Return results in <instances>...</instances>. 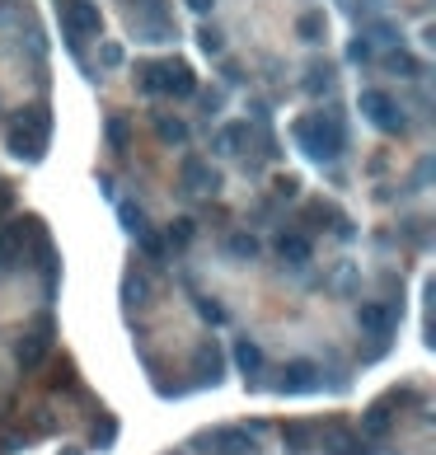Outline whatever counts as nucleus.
<instances>
[{"instance_id":"f257e3e1","label":"nucleus","mask_w":436,"mask_h":455,"mask_svg":"<svg viewBox=\"0 0 436 455\" xmlns=\"http://www.w3.org/2000/svg\"><path fill=\"white\" fill-rule=\"evenodd\" d=\"M296 141H300V151H305L310 160H338L343 155V145H347V137H343V122L338 118H324V113H310V118H300L296 122Z\"/></svg>"},{"instance_id":"f03ea898","label":"nucleus","mask_w":436,"mask_h":455,"mask_svg":"<svg viewBox=\"0 0 436 455\" xmlns=\"http://www.w3.org/2000/svg\"><path fill=\"white\" fill-rule=\"evenodd\" d=\"M43 151H47V113L33 108L28 118H20V127L10 132V155H20V160H43Z\"/></svg>"},{"instance_id":"7ed1b4c3","label":"nucleus","mask_w":436,"mask_h":455,"mask_svg":"<svg viewBox=\"0 0 436 455\" xmlns=\"http://www.w3.org/2000/svg\"><path fill=\"white\" fill-rule=\"evenodd\" d=\"M357 108H361V118H366V122H376V127H380V132H404V108H399L384 90H361Z\"/></svg>"},{"instance_id":"20e7f679","label":"nucleus","mask_w":436,"mask_h":455,"mask_svg":"<svg viewBox=\"0 0 436 455\" xmlns=\"http://www.w3.org/2000/svg\"><path fill=\"white\" fill-rule=\"evenodd\" d=\"M57 14H61V28H66V38H71V43L99 34V24H104L94 0H57Z\"/></svg>"},{"instance_id":"39448f33","label":"nucleus","mask_w":436,"mask_h":455,"mask_svg":"<svg viewBox=\"0 0 436 455\" xmlns=\"http://www.w3.org/2000/svg\"><path fill=\"white\" fill-rule=\"evenodd\" d=\"M178 188L188 192V198H216V192H221V174L211 169V160L188 155L178 165Z\"/></svg>"},{"instance_id":"423d86ee","label":"nucleus","mask_w":436,"mask_h":455,"mask_svg":"<svg viewBox=\"0 0 436 455\" xmlns=\"http://www.w3.org/2000/svg\"><path fill=\"white\" fill-rule=\"evenodd\" d=\"M258 428H221V432H207L197 436V446L211 451V455H254L258 451Z\"/></svg>"},{"instance_id":"0eeeda50","label":"nucleus","mask_w":436,"mask_h":455,"mask_svg":"<svg viewBox=\"0 0 436 455\" xmlns=\"http://www.w3.org/2000/svg\"><path fill=\"white\" fill-rule=\"evenodd\" d=\"M357 324H361V333L376 338V343H390V333L399 324V310H394V305H384V301H371V305H361V310H357Z\"/></svg>"},{"instance_id":"6e6552de","label":"nucleus","mask_w":436,"mask_h":455,"mask_svg":"<svg viewBox=\"0 0 436 455\" xmlns=\"http://www.w3.org/2000/svg\"><path fill=\"white\" fill-rule=\"evenodd\" d=\"M160 94H174V99H193L197 94V75L183 67V61H160Z\"/></svg>"},{"instance_id":"1a4fd4ad","label":"nucleus","mask_w":436,"mask_h":455,"mask_svg":"<svg viewBox=\"0 0 436 455\" xmlns=\"http://www.w3.org/2000/svg\"><path fill=\"white\" fill-rule=\"evenodd\" d=\"M221 376H226V352L216 343H202L193 352V380L197 385H221Z\"/></svg>"},{"instance_id":"9d476101","label":"nucleus","mask_w":436,"mask_h":455,"mask_svg":"<svg viewBox=\"0 0 436 455\" xmlns=\"http://www.w3.org/2000/svg\"><path fill=\"white\" fill-rule=\"evenodd\" d=\"M399 399H404V395H384V399H376L371 409L361 413V432L371 436V442H380V436L390 432V422H394V409H399Z\"/></svg>"},{"instance_id":"9b49d317","label":"nucleus","mask_w":436,"mask_h":455,"mask_svg":"<svg viewBox=\"0 0 436 455\" xmlns=\"http://www.w3.org/2000/svg\"><path fill=\"white\" fill-rule=\"evenodd\" d=\"M47 343H52V329L47 324H38L33 333H24L20 343H14V357H20V366L33 371V366H43V357H47Z\"/></svg>"},{"instance_id":"f8f14e48","label":"nucleus","mask_w":436,"mask_h":455,"mask_svg":"<svg viewBox=\"0 0 436 455\" xmlns=\"http://www.w3.org/2000/svg\"><path fill=\"white\" fill-rule=\"evenodd\" d=\"M314 385H320V366L314 362H287L281 366V389H287V395H310Z\"/></svg>"},{"instance_id":"ddd939ff","label":"nucleus","mask_w":436,"mask_h":455,"mask_svg":"<svg viewBox=\"0 0 436 455\" xmlns=\"http://www.w3.org/2000/svg\"><path fill=\"white\" fill-rule=\"evenodd\" d=\"M273 249L281 254V258H287V263H310V235L305 231H281L277 239H273Z\"/></svg>"},{"instance_id":"4468645a","label":"nucleus","mask_w":436,"mask_h":455,"mask_svg":"<svg viewBox=\"0 0 436 455\" xmlns=\"http://www.w3.org/2000/svg\"><path fill=\"white\" fill-rule=\"evenodd\" d=\"M141 38L150 43H164V38H174V24L164 20V10H160V0H150V5L141 10V28H137Z\"/></svg>"},{"instance_id":"2eb2a0df","label":"nucleus","mask_w":436,"mask_h":455,"mask_svg":"<svg viewBox=\"0 0 436 455\" xmlns=\"http://www.w3.org/2000/svg\"><path fill=\"white\" fill-rule=\"evenodd\" d=\"M234 362H240V371H244V380H258L263 376V348L258 343H234Z\"/></svg>"},{"instance_id":"dca6fc26","label":"nucleus","mask_w":436,"mask_h":455,"mask_svg":"<svg viewBox=\"0 0 436 455\" xmlns=\"http://www.w3.org/2000/svg\"><path fill=\"white\" fill-rule=\"evenodd\" d=\"M310 442H314V428H310V422H287V432H281V446H287V455L310 451Z\"/></svg>"},{"instance_id":"f3484780","label":"nucleus","mask_w":436,"mask_h":455,"mask_svg":"<svg viewBox=\"0 0 436 455\" xmlns=\"http://www.w3.org/2000/svg\"><path fill=\"white\" fill-rule=\"evenodd\" d=\"M193 235H197V221H188V216H183V221H174L170 231H164V249H174V254H183V249L193 245Z\"/></svg>"},{"instance_id":"a211bd4d","label":"nucleus","mask_w":436,"mask_h":455,"mask_svg":"<svg viewBox=\"0 0 436 455\" xmlns=\"http://www.w3.org/2000/svg\"><path fill=\"white\" fill-rule=\"evenodd\" d=\"M155 137L170 141V145H183V141H188V122L170 118V113H160V118H155Z\"/></svg>"},{"instance_id":"6ab92c4d","label":"nucleus","mask_w":436,"mask_h":455,"mask_svg":"<svg viewBox=\"0 0 436 455\" xmlns=\"http://www.w3.org/2000/svg\"><path fill=\"white\" fill-rule=\"evenodd\" d=\"M137 245H141L146 258H164V254H170V249H164V231H150V225L137 231Z\"/></svg>"},{"instance_id":"aec40b11","label":"nucleus","mask_w":436,"mask_h":455,"mask_svg":"<svg viewBox=\"0 0 436 455\" xmlns=\"http://www.w3.org/2000/svg\"><path fill=\"white\" fill-rule=\"evenodd\" d=\"M305 90H310V94H324V90H333V67H324V61H314V67L305 71Z\"/></svg>"},{"instance_id":"412c9836","label":"nucleus","mask_w":436,"mask_h":455,"mask_svg":"<svg viewBox=\"0 0 436 455\" xmlns=\"http://www.w3.org/2000/svg\"><path fill=\"white\" fill-rule=\"evenodd\" d=\"M226 249H230L234 258H254V254H258V239L244 235V231H230V235H226Z\"/></svg>"},{"instance_id":"4be33fe9","label":"nucleus","mask_w":436,"mask_h":455,"mask_svg":"<svg viewBox=\"0 0 436 455\" xmlns=\"http://www.w3.org/2000/svg\"><path fill=\"white\" fill-rule=\"evenodd\" d=\"M137 90L141 94H160V61H141L137 67Z\"/></svg>"},{"instance_id":"5701e85b","label":"nucleus","mask_w":436,"mask_h":455,"mask_svg":"<svg viewBox=\"0 0 436 455\" xmlns=\"http://www.w3.org/2000/svg\"><path fill=\"white\" fill-rule=\"evenodd\" d=\"M300 38H305V43H320L324 38V14L320 10H310V14H300Z\"/></svg>"},{"instance_id":"b1692460","label":"nucleus","mask_w":436,"mask_h":455,"mask_svg":"<svg viewBox=\"0 0 436 455\" xmlns=\"http://www.w3.org/2000/svg\"><path fill=\"white\" fill-rule=\"evenodd\" d=\"M108 145L113 151H127V118H117V113L108 118Z\"/></svg>"},{"instance_id":"393cba45","label":"nucleus","mask_w":436,"mask_h":455,"mask_svg":"<svg viewBox=\"0 0 436 455\" xmlns=\"http://www.w3.org/2000/svg\"><path fill=\"white\" fill-rule=\"evenodd\" d=\"M384 67L399 71V75H417V61H413L408 52H390V57H384Z\"/></svg>"},{"instance_id":"a878e982","label":"nucleus","mask_w":436,"mask_h":455,"mask_svg":"<svg viewBox=\"0 0 436 455\" xmlns=\"http://www.w3.org/2000/svg\"><path fill=\"white\" fill-rule=\"evenodd\" d=\"M352 61H371V43H366V38H357V43H352V52H347Z\"/></svg>"},{"instance_id":"bb28decb","label":"nucleus","mask_w":436,"mask_h":455,"mask_svg":"<svg viewBox=\"0 0 436 455\" xmlns=\"http://www.w3.org/2000/svg\"><path fill=\"white\" fill-rule=\"evenodd\" d=\"M104 67H123V47L117 43H104Z\"/></svg>"},{"instance_id":"cd10ccee","label":"nucleus","mask_w":436,"mask_h":455,"mask_svg":"<svg viewBox=\"0 0 436 455\" xmlns=\"http://www.w3.org/2000/svg\"><path fill=\"white\" fill-rule=\"evenodd\" d=\"M94 446H113V422L104 418V428H94Z\"/></svg>"},{"instance_id":"c85d7f7f","label":"nucleus","mask_w":436,"mask_h":455,"mask_svg":"<svg viewBox=\"0 0 436 455\" xmlns=\"http://www.w3.org/2000/svg\"><path fill=\"white\" fill-rule=\"evenodd\" d=\"M202 319L221 324V319H226V310H221V305H216V301H202Z\"/></svg>"},{"instance_id":"c756f323","label":"nucleus","mask_w":436,"mask_h":455,"mask_svg":"<svg viewBox=\"0 0 436 455\" xmlns=\"http://www.w3.org/2000/svg\"><path fill=\"white\" fill-rule=\"evenodd\" d=\"M202 47L207 52H221V34H216V28H202Z\"/></svg>"},{"instance_id":"7c9ffc66","label":"nucleus","mask_w":436,"mask_h":455,"mask_svg":"<svg viewBox=\"0 0 436 455\" xmlns=\"http://www.w3.org/2000/svg\"><path fill=\"white\" fill-rule=\"evenodd\" d=\"M188 10H193V14H211L216 0H188Z\"/></svg>"},{"instance_id":"2f4dec72","label":"nucleus","mask_w":436,"mask_h":455,"mask_svg":"<svg viewBox=\"0 0 436 455\" xmlns=\"http://www.w3.org/2000/svg\"><path fill=\"white\" fill-rule=\"evenodd\" d=\"M61 455H80V451H75V446H66V451H61Z\"/></svg>"}]
</instances>
